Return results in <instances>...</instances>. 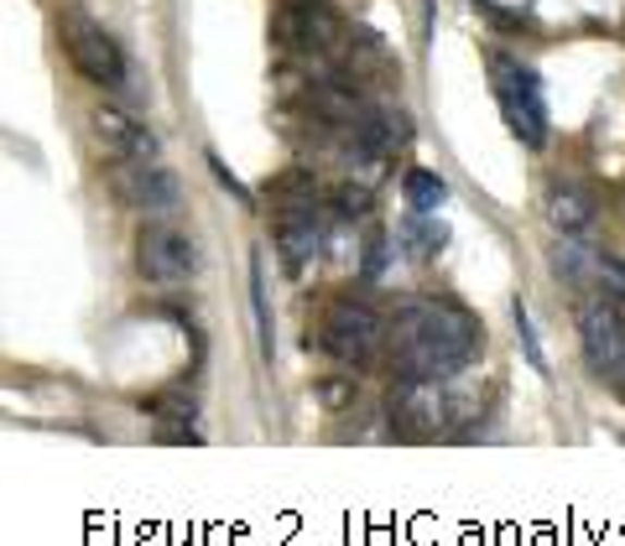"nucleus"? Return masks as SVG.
<instances>
[{"instance_id":"nucleus-12","label":"nucleus","mask_w":625,"mask_h":546,"mask_svg":"<svg viewBox=\"0 0 625 546\" xmlns=\"http://www.w3.org/2000/svg\"><path fill=\"white\" fill-rule=\"evenodd\" d=\"M402 239H407V250L417 256V261H428V256H438V250H443L449 229H443L438 219H428V214H412L407 224H402Z\"/></svg>"},{"instance_id":"nucleus-3","label":"nucleus","mask_w":625,"mask_h":546,"mask_svg":"<svg viewBox=\"0 0 625 546\" xmlns=\"http://www.w3.org/2000/svg\"><path fill=\"white\" fill-rule=\"evenodd\" d=\"M376 344H381V318L365 308V302H334V308L323 312V323H318V349L323 355H334L339 364H365V359L376 355Z\"/></svg>"},{"instance_id":"nucleus-8","label":"nucleus","mask_w":625,"mask_h":546,"mask_svg":"<svg viewBox=\"0 0 625 546\" xmlns=\"http://www.w3.org/2000/svg\"><path fill=\"white\" fill-rule=\"evenodd\" d=\"M277 245H282V256H287L292 271H303L308 261H318V250H323V224L312 214V203L282 209V219H277Z\"/></svg>"},{"instance_id":"nucleus-9","label":"nucleus","mask_w":625,"mask_h":546,"mask_svg":"<svg viewBox=\"0 0 625 546\" xmlns=\"http://www.w3.org/2000/svg\"><path fill=\"white\" fill-rule=\"evenodd\" d=\"M95 131H99V141L110 146L115 157H131V162H157V136H151L146 125H136L131 115H121V110H95Z\"/></svg>"},{"instance_id":"nucleus-10","label":"nucleus","mask_w":625,"mask_h":546,"mask_svg":"<svg viewBox=\"0 0 625 546\" xmlns=\"http://www.w3.org/2000/svg\"><path fill=\"white\" fill-rule=\"evenodd\" d=\"M548 219H553V229H563V235H578V229H589L595 203L578 188H563V183H557V188L548 193Z\"/></svg>"},{"instance_id":"nucleus-14","label":"nucleus","mask_w":625,"mask_h":546,"mask_svg":"<svg viewBox=\"0 0 625 546\" xmlns=\"http://www.w3.org/2000/svg\"><path fill=\"white\" fill-rule=\"evenodd\" d=\"M595 282H600L610 297L625 302V261L621 256H595Z\"/></svg>"},{"instance_id":"nucleus-15","label":"nucleus","mask_w":625,"mask_h":546,"mask_svg":"<svg viewBox=\"0 0 625 546\" xmlns=\"http://www.w3.org/2000/svg\"><path fill=\"white\" fill-rule=\"evenodd\" d=\"M250 302H256V323H261V349L271 355V318H266V282H261V261L250 265Z\"/></svg>"},{"instance_id":"nucleus-13","label":"nucleus","mask_w":625,"mask_h":546,"mask_svg":"<svg viewBox=\"0 0 625 546\" xmlns=\"http://www.w3.org/2000/svg\"><path fill=\"white\" fill-rule=\"evenodd\" d=\"M553 271L557 276H568V282H578L584 271H595V256H589L578 239H557L553 245Z\"/></svg>"},{"instance_id":"nucleus-6","label":"nucleus","mask_w":625,"mask_h":546,"mask_svg":"<svg viewBox=\"0 0 625 546\" xmlns=\"http://www.w3.org/2000/svg\"><path fill=\"white\" fill-rule=\"evenodd\" d=\"M198 256H193V239L177 235L172 224H146L136 235V271L146 282H188Z\"/></svg>"},{"instance_id":"nucleus-1","label":"nucleus","mask_w":625,"mask_h":546,"mask_svg":"<svg viewBox=\"0 0 625 546\" xmlns=\"http://www.w3.org/2000/svg\"><path fill=\"white\" fill-rule=\"evenodd\" d=\"M391 349L407 381H454L480 355V323L454 302H407L391 323Z\"/></svg>"},{"instance_id":"nucleus-2","label":"nucleus","mask_w":625,"mask_h":546,"mask_svg":"<svg viewBox=\"0 0 625 546\" xmlns=\"http://www.w3.org/2000/svg\"><path fill=\"white\" fill-rule=\"evenodd\" d=\"M490 84H495V99H501L505 125L516 131V141H527L531 151L548 146V99H542V84L537 73L522 69L516 58H490Z\"/></svg>"},{"instance_id":"nucleus-17","label":"nucleus","mask_w":625,"mask_h":546,"mask_svg":"<svg viewBox=\"0 0 625 546\" xmlns=\"http://www.w3.org/2000/svg\"><path fill=\"white\" fill-rule=\"evenodd\" d=\"M365 209H370L365 188H339V214H365Z\"/></svg>"},{"instance_id":"nucleus-5","label":"nucleus","mask_w":625,"mask_h":546,"mask_svg":"<svg viewBox=\"0 0 625 546\" xmlns=\"http://www.w3.org/2000/svg\"><path fill=\"white\" fill-rule=\"evenodd\" d=\"M110 188H115L121 203L142 209V214H172L177 198H183V193H177V177H172L168 166L131 162V157H115V166H110Z\"/></svg>"},{"instance_id":"nucleus-7","label":"nucleus","mask_w":625,"mask_h":546,"mask_svg":"<svg viewBox=\"0 0 625 546\" xmlns=\"http://www.w3.org/2000/svg\"><path fill=\"white\" fill-rule=\"evenodd\" d=\"M578 333H584V355L604 375H625V318L610 302H584L578 308Z\"/></svg>"},{"instance_id":"nucleus-11","label":"nucleus","mask_w":625,"mask_h":546,"mask_svg":"<svg viewBox=\"0 0 625 546\" xmlns=\"http://www.w3.org/2000/svg\"><path fill=\"white\" fill-rule=\"evenodd\" d=\"M402 193H407L412 214H433V209H443V198H449V183L438 172H428V166H412L407 177H402Z\"/></svg>"},{"instance_id":"nucleus-4","label":"nucleus","mask_w":625,"mask_h":546,"mask_svg":"<svg viewBox=\"0 0 625 546\" xmlns=\"http://www.w3.org/2000/svg\"><path fill=\"white\" fill-rule=\"evenodd\" d=\"M63 52L73 58V69L84 73L89 84H105V89H121L125 78V58L115 48V37L95 26L89 16H69L63 22Z\"/></svg>"},{"instance_id":"nucleus-19","label":"nucleus","mask_w":625,"mask_h":546,"mask_svg":"<svg viewBox=\"0 0 625 546\" xmlns=\"http://www.w3.org/2000/svg\"><path fill=\"white\" fill-rule=\"evenodd\" d=\"M381 265H385V239H376L370 256H365V276H381Z\"/></svg>"},{"instance_id":"nucleus-16","label":"nucleus","mask_w":625,"mask_h":546,"mask_svg":"<svg viewBox=\"0 0 625 546\" xmlns=\"http://www.w3.org/2000/svg\"><path fill=\"white\" fill-rule=\"evenodd\" d=\"M516 328H522V344H527V359L537 364V370H548V359H542V349H537V333H531V318H527V308L516 302Z\"/></svg>"},{"instance_id":"nucleus-18","label":"nucleus","mask_w":625,"mask_h":546,"mask_svg":"<svg viewBox=\"0 0 625 546\" xmlns=\"http://www.w3.org/2000/svg\"><path fill=\"white\" fill-rule=\"evenodd\" d=\"M209 166H215V177H219V183H224V188H230V193H235V198H241V203H250V193H245L241 183H235V177H230V166L219 162V157H209Z\"/></svg>"}]
</instances>
